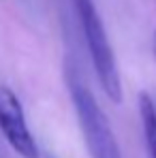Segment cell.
Returning a JSON list of instances; mask_svg holds the SVG:
<instances>
[{"mask_svg": "<svg viewBox=\"0 0 156 158\" xmlns=\"http://www.w3.org/2000/svg\"><path fill=\"white\" fill-rule=\"evenodd\" d=\"M73 6H75L79 28L83 32L86 45H88L90 62L96 73V79H99L103 92L107 94V98L113 103H120L122 101V83H120V75H118L113 49H111L103 19L96 11V4H94V0H73Z\"/></svg>", "mask_w": 156, "mask_h": 158, "instance_id": "1", "label": "cell"}, {"mask_svg": "<svg viewBox=\"0 0 156 158\" xmlns=\"http://www.w3.org/2000/svg\"><path fill=\"white\" fill-rule=\"evenodd\" d=\"M0 131L22 158H39V145L26 124L22 103L4 85H0Z\"/></svg>", "mask_w": 156, "mask_h": 158, "instance_id": "3", "label": "cell"}, {"mask_svg": "<svg viewBox=\"0 0 156 158\" xmlns=\"http://www.w3.org/2000/svg\"><path fill=\"white\" fill-rule=\"evenodd\" d=\"M139 113H141V124H143L148 152H150L152 158H156V107H154V101L148 94L139 96Z\"/></svg>", "mask_w": 156, "mask_h": 158, "instance_id": "4", "label": "cell"}, {"mask_svg": "<svg viewBox=\"0 0 156 158\" xmlns=\"http://www.w3.org/2000/svg\"><path fill=\"white\" fill-rule=\"evenodd\" d=\"M66 85L73 98V107L77 113L79 126L83 132L88 152L92 158H122L120 145L116 141V135L111 131V124L105 115L101 105L96 103L90 88L77 77L75 71L66 73Z\"/></svg>", "mask_w": 156, "mask_h": 158, "instance_id": "2", "label": "cell"}, {"mask_svg": "<svg viewBox=\"0 0 156 158\" xmlns=\"http://www.w3.org/2000/svg\"><path fill=\"white\" fill-rule=\"evenodd\" d=\"M154 52H156V36H154Z\"/></svg>", "mask_w": 156, "mask_h": 158, "instance_id": "5", "label": "cell"}]
</instances>
